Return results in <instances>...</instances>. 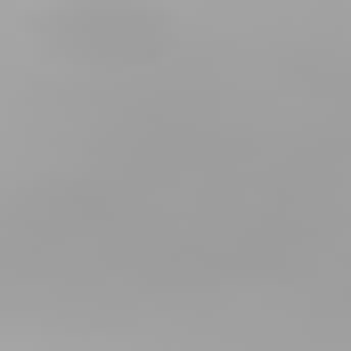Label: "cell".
Listing matches in <instances>:
<instances>
[{
  "mask_svg": "<svg viewBox=\"0 0 351 351\" xmlns=\"http://www.w3.org/2000/svg\"><path fill=\"white\" fill-rule=\"evenodd\" d=\"M16 25L49 66H156L188 33L164 0H41Z\"/></svg>",
  "mask_w": 351,
  "mask_h": 351,
  "instance_id": "cell-1",
  "label": "cell"
}]
</instances>
